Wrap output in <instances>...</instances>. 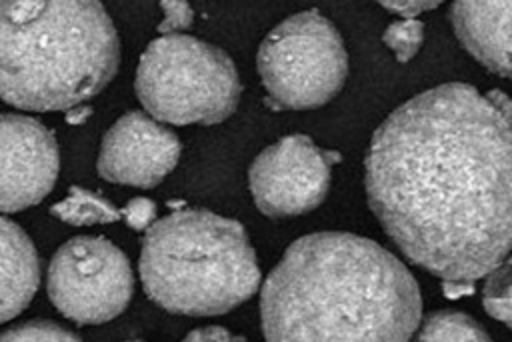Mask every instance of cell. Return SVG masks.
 <instances>
[{
    "instance_id": "1",
    "label": "cell",
    "mask_w": 512,
    "mask_h": 342,
    "mask_svg": "<svg viewBox=\"0 0 512 342\" xmlns=\"http://www.w3.org/2000/svg\"><path fill=\"white\" fill-rule=\"evenodd\" d=\"M510 102L448 82L398 106L366 154V196L400 252L442 280L476 282L512 242Z\"/></svg>"
},
{
    "instance_id": "18",
    "label": "cell",
    "mask_w": 512,
    "mask_h": 342,
    "mask_svg": "<svg viewBox=\"0 0 512 342\" xmlns=\"http://www.w3.org/2000/svg\"><path fill=\"white\" fill-rule=\"evenodd\" d=\"M160 8L164 14L162 22L158 24L160 34H178L194 20V12L186 0H160Z\"/></svg>"
},
{
    "instance_id": "2",
    "label": "cell",
    "mask_w": 512,
    "mask_h": 342,
    "mask_svg": "<svg viewBox=\"0 0 512 342\" xmlns=\"http://www.w3.org/2000/svg\"><path fill=\"white\" fill-rule=\"evenodd\" d=\"M422 296L410 270L370 238L314 232L294 240L260 294L266 340H410Z\"/></svg>"
},
{
    "instance_id": "9",
    "label": "cell",
    "mask_w": 512,
    "mask_h": 342,
    "mask_svg": "<svg viewBox=\"0 0 512 342\" xmlns=\"http://www.w3.org/2000/svg\"><path fill=\"white\" fill-rule=\"evenodd\" d=\"M58 170V142L40 120L0 114V212L42 202L54 188Z\"/></svg>"
},
{
    "instance_id": "7",
    "label": "cell",
    "mask_w": 512,
    "mask_h": 342,
    "mask_svg": "<svg viewBox=\"0 0 512 342\" xmlns=\"http://www.w3.org/2000/svg\"><path fill=\"white\" fill-rule=\"evenodd\" d=\"M46 290L56 310L76 324H104L120 316L134 292L124 252L102 236H76L50 260Z\"/></svg>"
},
{
    "instance_id": "23",
    "label": "cell",
    "mask_w": 512,
    "mask_h": 342,
    "mask_svg": "<svg viewBox=\"0 0 512 342\" xmlns=\"http://www.w3.org/2000/svg\"><path fill=\"white\" fill-rule=\"evenodd\" d=\"M66 112H68V114H66V122H68V124H82V122L90 116L92 108L82 102V104H76V106L68 108Z\"/></svg>"
},
{
    "instance_id": "13",
    "label": "cell",
    "mask_w": 512,
    "mask_h": 342,
    "mask_svg": "<svg viewBox=\"0 0 512 342\" xmlns=\"http://www.w3.org/2000/svg\"><path fill=\"white\" fill-rule=\"evenodd\" d=\"M50 214L70 226L112 224L120 220V210L98 192L72 186L68 196L50 208Z\"/></svg>"
},
{
    "instance_id": "16",
    "label": "cell",
    "mask_w": 512,
    "mask_h": 342,
    "mask_svg": "<svg viewBox=\"0 0 512 342\" xmlns=\"http://www.w3.org/2000/svg\"><path fill=\"white\" fill-rule=\"evenodd\" d=\"M424 40V24L416 18H402L392 22L384 34H382V42L388 46V50L394 54V58L400 64L410 62Z\"/></svg>"
},
{
    "instance_id": "17",
    "label": "cell",
    "mask_w": 512,
    "mask_h": 342,
    "mask_svg": "<svg viewBox=\"0 0 512 342\" xmlns=\"http://www.w3.org/2000/svg\"><path fill=\"white\" fill-rule=\"evenodd\" d=\"M0 340L30 342V340H80L72 330L52 322V320H30L26 324L12 326L0 334Z\"/></svg>"
},
{
    "instance_id": "11",
    "label": "cell",
    "mask_w": 512,
    "mask_h": 342,
    "mask_svg": "<svg viewBox=\"0 0 512 342\" xmlns=\"http://www.w3.org/2000/svg\"><path fill=\"white\" fill-rule=\"evenodd\" d=\"M452 26L462 46L498 76H510V0H454Z\"/></svg>"
},
{
    "instance_id": "22",
    "label": "cell",
    "mask_w": 512,
    "mask_h": 342,
    "mask_svg": "<svg viewBox=\"0 0 512 342\" xmlns=\"http://www.w3.org/2000/svg\"><path fill=\"white\" fill-rule=\"evenodd\" d=\"M472 284L474 282H464V280H444V294L448 298H460L464 294H472Z\"/></svg>"
},
{
    "instance_id": "3",
    "label": "cell",
    "mask_w": 512,
    "mask_h": 342,
    "mask_svg": "<svg viewBox=\"0 0 512 342\" xmlns=\"http://www.w3.org/2000/svg\"><path fill=\"white\" fill-rule=\"evenodd\" d=\"M120 42L100 0H0V98L68 110L112 82Z\"/></svg>"
},
{
    "instance_id": "14",
    "label": "cell",
    "mask_w": 512,
    "mask_h": 342,
    "mask_svg": "<svg viewBox=\"0 0 512 342\" xmlns=\"http://www.w3.org/2000/svg\"><path fill=\"white\" fill-rule=\"evenodd\" d=\"M418 340H490V336L472 316L458 310H438L424 318Z\"/></svg>"
},
{
    "instance_id": "20",
    "label": "cell",
    "mask_w": 512,
    "mask_h": 342,
    "mask_svg": "<svg viewBox=\"0 0 512 342\" xmlns=\"http://www.w3.org/2000/svg\"><path fill=\"white\" fill-rule=\"evenodd\" d=\"M380 6H384L390 12H396L404 18H414L420 12L432 10L440 6L444 0H376Z\"/></svg>"
},
{
    "instance_id": "10",
    "label": "cell",
    "mask_w": 512,
    "mask_h": 342,
    "mask_svg": "<svg viewBox=\"0 0 512 342\" xmlns=\"http://www.w3.org/2000/svg\"><path fill=\"white\" fill-rule=\"evenodd\" d=\"M180 140L144 112L120 116L104 134L98 174L114 184L154 188L178 164Z\"/></svg>"
},
{
    "instance_id": "8",
    "label": "cell",
    "mask_w": 512,
    "mask_h": 342,
    "mask_svg": "<svg viewBox=\"0 0 512 342\" xmlns=\"http://www.w3.org/2000/svg\"><path fill=\"white\" fill-rule=\"evenodd\" d=\"M338 152L324 150L304 134L266 146L250 164L248 184L258 210L270 218L300 216L320 206L332 180Z\"/></svg>"
},
{
    "instance_id": "5",
    "label": "cell",
    "mask_w": 512,
    "mask_h": 342,
    "mask_svg": "<svg viewBox=\"0 0 512 342\" xmlns=\"http://www.w3.org/2000/svg\"><path fill=\"white\" fill-rule=\"evenodd\" d=\"M136 96L160 122L218 124L230 118L242 86L232 58L194 36L164 34L148 44L136 68Z\"/></svg>"
},
{
    "instance_id": "6",
    "label": "cell",
    "mask_w": 512,
    "mask_h": 342,
    "mask_svg": "<svg viewBox=\"0 0 512 342\" xmlns=\"http://www.w3.org/2000/svg\"><path fill=\"white\" fill-rule=\"evenodd\" d=\"M256 66L278 110H312L330 102L348 76L336 26L318 10L288 16L260 44Z\"/></svg>"
},
{
    "instance_id": "12",
    "label": "cell",
    "mask_w": 512,
    "mask_h": 342,
    "mask_svg": "<svg viewBox=\"0 0 512 342\" xmlns=\"http://www.w3.org/2000/svg\"><path fill=\"white\" fill-rule=\"evenodd\" d=\"M40 260L30 236L0 216V324L16 318L34 298Z\"/></svg>"
},
{
    "instance_id": "19",
    "label": "cell",
    "mask_w": 512,
    "mask_h": 342,
    "mask_svg": "<svg viewBox=\"0 0 512 342\" xmlns=\"http://www.w3.org/2000/svg\"><path fill=\"white\" fill-rule=\"evenodd\" d=\"M120 216H124L126 224L132 228V230H146L154 218H156V204L150 200V198H144V196H136L132 198L124 210L120 212Z\"/></svg>"
},
{
    "instance_id": "21",
    "label": "cell",
    "mask_w": 512,
    "mask_h": 342,
    "mask_svg": "<svg viewBox=\"0 0 512 342\" xmlns=\"http://www.w3.org/2000/svg\"><path fill=\"white\" fill-rule=\"evenodd\" d=\"M186 340H238L222 326H202L186 334Z\"/></svg>"
},
{
    "instance_id": "4",
    "label": "cell",
    "mask_w": 512,
    "mask_h": 342,
    "mask_svg": "<svg viewBox=\"0 0 512 342\" xmlns=\"http://www.w3.org/2000/svg\"><path fill=\"white\" fill-rule=\"evenodd\" d=\"M140 278L152 302L182 316H220L254 296L256 252L244 226L210 210L182 208L146 228Z\"/></svg>"
},
{
    "instance_id": "15",
    "label": "cell",
    "mask_w": 512,
    "mask_h": 342,
    "mask_svg": "<svg viewBox=\"0 0 512 342\" xmlns=\"http://www.w3.org/2000/svg\"><path fill=\"white\" fill-rule=\"evenodd\" d=\"M486 284L482 292V302L486 312L504 322L506 326L512 324V294H510V264L504 260L494 270L486 274Z\"/></svg>"
}]
</instances>
